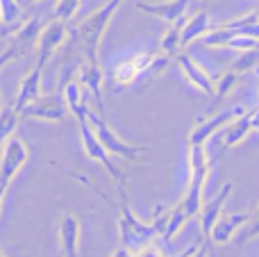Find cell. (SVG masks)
<instances>
[{
  "label": "cell",
  "instance_id": "9",
  "mask_svg": "<svg viewBox=\"0 0 259 257\" xmlns=\"http://www.w3.org/2000/svg\"><path fill=\"white\" fill-rule=\"evenodd\" d=\"M59 246H62L64 257H77L80 255V219L73 212H64L59 219Z\"/></svg>",
  "mask_w": 259,
  "mask_h": 257
},
{
  "label": "cell",
  "instance_id": "7",
  "mask_svg": "<svg viewBox=\"0 0 259 257\" xmlns=\"http://www.w3.org/2000/svg\"><path fill=\"white\" fill-rule=\"evenodd\" d=\"M152 55L155 53H139V55H132V57L123 59L114 66V82L118 87H127L132 84L137 77H141L143 73L148 71V64L152 62Z\"/></svg>",
  "mask_w": 259,
  "mask_h": 257
},
{
  "label": "cell",
  "instance_id": "4",
  "mask_svg": "<svg viewBox=\"0 0 259 257\" xmlns=\"http://www.w3.org/2000/svg\"><path fill=\"white\" fill-rule=\"evenodd\" d=\"M77 121H80V137H82V146H84V153L89 155L91 159L100 162L105 168H107V173L114 178V182H116L118 196H121V198H125V185H123V173L118 171V166L112 162V157H109V153L105 150V146L98 141V137H96V132L91 130V125H89V121H87V116L77 118Z\"/></svg>",
  "mask_w": 259,
  "mask_h": 257
},
{
  "label": "cell",
  "instance_id": "28",
  "mask_svg": "<svg viewBox=\"0 0 259 257\" xmlns=\"http://www.w3.org/2000/svg\"><path fill=\"white\" fill-rule=\"evenodd\" d=\"M134 255H137V257H166V255L161 253L159 248H157L155 244H148V246H143V248H139Z\"/></svg>",
  "mask_w": 259,
  "mask_h": 257
},
{
  "label": "cell",
  "instance_id": "10",
  "mask_svg": "<svg viewBox=\"0 0 259 257\" xmlns=\"http://www.w3.org/2000/svg\"><path fill=\"white\" fill-rule=\"evenodd\" d=\"M248 219H250V212H234V214H221L219 221L214 223V228H211V241L219 246L228 244L230 239H232L234 235H237L239 230H241L243 226L248 223Z\"/></svg>",
  "mask_w": 259,
  "mask_h": 257
},
{
  "label": "cell",
  "instance_id": "22",
  "mask_svg": "<svg viewBox=\"0 0 259 257\" xmlns=\"http://www.w3.org/2000/svg\"><path fill=\"white\" fill-rule=\"evenodd\" d=\"M255 237H259V205H255V207L250 209L248 223L237 232V244L241 246V244H246V241L255 239Z\"/></svg>",
  "mask_w": 259,
  "mask_h": 257
},
{
  "label": "cell",
  "instance_id": "27",
  "mask_svg": "<svg viewBox=\"0 0 259 257\" xmlns=\"http://www.w3.org/2000/svg\"><path fill=\"white\" fill-rule=\"evenodd\" d=\"M18 16V3L16 0H0V21L12 23Z\"/></svg>",
  "mask_w": 259,
  "mask_h": 257
},
{
  "label": "cell",
  "instance_id": "8",
  "mask_svg": "<svg viewBox=\"0 0 259 257\" xmlns=\"http://www.w3.org/2000/svg\"><path fill=\"white\" fill-rule=\"evenodd\" d=\"M232 189H234V182H225L214 198L202 200V207H200L198 217H200V228H202V235L205 237L211 235V228H214V223L219 221V217L223 214V205H225V200H228V196L232 194Z\"/></svg>",
  "mask_w": 259,
  "mask_h": 257
},
{
  "label": "cell",
  "instance_id": "34",
  "mask_svg": "<svg viewBox=\"0 0 259 257\" xmlns=\"http://www.w3.org/2000/svg\"><path fill=\"white\" fill-rule=\"evenodd\" d=\"M0 257H5V253H3V248H0Z\"/></svg>",
  "mask_w": 259,
  "mask_h": 257
},
{
  "label": "cell",
  "instance_id": "24",
  "mask_svg": "<svg viewBox=\"0 0 259 257\" xmlns=\"http://www.w3.org/2000/svg\"><path fill=\"white\" fill-rule=\"evenodd\" d=\"M16 121H18V112L14 109V105L0 112V144H5V139L12 135V130L16 127Z\"/></svg>",
  "mask_w": 259,
  "mask_h": 257
},
{
  "label": "cell",
  "instance_id": "25",
  "mask_svg": "<svg viewBox=\"0 0 259 257\" xmlns=\"http://www.w3.org/2000/svg\"><path fill=\"white\" fill-rule=\"evenodd\" d=\"M225 48L239 50V53H243V50H257L259 48V39H257V36H248V34L237 32V34H234L232 39L225 44Z\"/></svg>",
  "mask_w": 259,
  "mask_h": 257
},
{
  "label": "cell",
  "instance_id": "30",
  "mask_svg": "<svg viewBox=\"0 0 259 257\" xmlns=\"http://www.w3.org/2000/svg\"><path fill=\"white\" fill-rule=\"evenodd\" d=\"M109 257H137V255H134V250H130V248H125V246H121V248H116Z\"/></svg>",
  "mask_w": 259,
  "mask_h": 257
},
{
  "label": "cell",
  "instance_id": "12",
  "mask_svg": "<svg viewBox=\"0 0 259 257\" xmlns=\"http://www.w3.org/2000/svg\"><path fill=\"white\" fill-rule=\"evenodd\" d=\"M175 62H178V66L182 68V73H184V77H187L189 82H191L196 89H200L202 94H207V96H211L214 94V89H216V82L211 80L209 75H207L205 71H202L200 66H198L196 62H193L191 57H189L187 53H178L175 55Z\"/></svg>",
  "mask_w": 259,
  "mask_h": 257
},
{
  "label": "cell",
  "instance_id": "2",
  "mask_svg": "<svg viewBox=\"0 0 259 257\" xmlns=\"http://www.w3.org/2000/svg\"><path fill=\"white\" fill-rule=\"evenodd\" d=\"M84 116H87V121H89L91 130L98 137V141L105 146V150H107L109 155H116V157H123V159H137L139 155L148 150V146H132V144H127V141H123L118 135H114L112 127L105 123V118L98 116L96 112H91L89 107H87Z\"/></svg>",
  "mask_w": 259,
  "mask_h": 257
},
{
  "label": "cell",
  "instance_id": "26",
  "mask_svg": "<svg viewBox=\"0 0 259 257\" xmlns=\"http://www.w3.org/2000/svg\"><path fill=\"white\" fill-rule=\"evenodd\" d=\"M77 5H80V0H59L57 7H55V18H59V21H68V18L75 14Z\"/></svg>",
  "mask_w": 259,
  "mask_h": 257
},
{
  "label": "cell",
  "instance_id": "1",
  "mask_svg": "<svg viewBox=\"0 0 259 257\" xmlns=\"http://www.w3.org/2000/svg\"><path fill=\"white\" fill-rule=\"evenodd\" d=\"M114 207L118 209V237H121V246L134 250L137 253L139 248L152 244V241L159 237V230H157L155 223H143L137 214L130 209L127 198H121V203H114Z\"/></svg>",
  "mask_w": 259,
  "mask_h": 257
},
{
  "label": "cell",
  "instance_id": "29",
  "mask_svg": "<svg viewBox=\"0 0 259 257\" xmlns=\"http://www.w3.org/2000/svg\"><path fill=\"white\" fill-rule=\"evenodd\" d=\"M200 244H202V239H198V241H193V244H191V248H189V250H182V253H178V255H170V257H191V255L198 250V246H200Z\"/></svg>",
  "mask_w": 259,
  "mask_h": 257
},
{
  "label": "cell",
  "instance_id": "3",
  "mask_svg": "<svg viewBox=\"0 0 259 257\" xmlns=\"http://www.w3.org/2000/svg\"><path fill=\"white\" fill-rule=\"evenodd\" d=\"M123 0H109L105 7H100L98 12L94 14L91 18H87L80 27V39H82V46H84V53H87V59L89 62H98L96 59V50H98V44H100V36H103L105 27H107L109 18L112 14L118 9Z\"/></svg>",
  "mask_w": 259,
  "mask_h": 257
},
{
  "label": "cell",
  "instance_id": "5",
  "mask_svg": "<svg viewBox=\"0 0 259 257\" xmlns=\"http://www.w3.org/2000/svg\"><path fill=\"white\" fill-rule=\"evenodd\" d=\"M27 162V148L21 139H9L5 141L3 157H0V189L7 191L16 173Z\"/></svg>",
  "mask_w": 259,
  "mask_h": 257
},
{
  "label": "cell",
  "instance_id": "16",
  "mask_svg": "<svg viewBox=\"0 0 259 257\" xmlns=\"http://www.w3.org/2000/svg\"><path fill=\"white\" fill-rule=\"evenodd\" d=\"M80 84L89 87L94 94L96 103H98V112H103V71H100L98 62H89L87 59L80 66Z\"/></svg>",
  "mask_w": 259,
  "mask_h": 257
},
{
  "label": "cell",
  "instance_id": "32",
  "mask_svg": "<svg viewBox=\"0 0 259 257\" xmlns=\"http://www.w3.org/2000/svg\"><path fill=\"white\" fill-rule=\"evenodd\" d=\"M252 130H257V132H259V123H257V125H255V127H252Z\"/></svg>",
  "mask_w": 259,
  "mask_h": 257
},
{
  "label": "cell",
  "instance_id": "11",
  "mask_svg": "<svg viewBox=\"0 0 259 257\" xmlns=\"http://www.w3.org/2000/svg\"><path fill=\"white\" fill-rule=\"evenodd\" d=\"M66 39V21H53L44 32L39 34V64L36 66L44 68L46 62L50 59V55L62 46V41Z\"/></svg>",
  "mask_w": 259,
  "mask_h": 257
},
{
  "label": "cell",
  "instance_id": "20",
  "mask_svg": "<svg viewBox=\"0 0 259 257\" xmlns=\"http://www.w3.org/2000/svg\"><path fill=\"white\" fill-rule=\"evenodd\" d=\"M187 18H180V21L175 23H168V30L164 32V36H161L159 41V53L168 55V57H175V55L182 50V41H180V36H182V25Z\"/></svg>",
  "mask_w": 259,
  "mask_h": 257
},
{
  "label": "cell",
  "instance_id": "14",
  "mask_svg": "<svg viewBox=\"0 0 259 257\" xmlns=\"http://www.w3.org/2000/svg\"><path fill=\"white\" fill-rule=\"evenodd\" d=\"M191 0H164V3H157V5H146V3H139L137 7L141 12H148L152 16L161 18L166 23H175L187 14V7Z\"/></svg>",
  "mask_w": 259,
  "mask_h": 257
},
{
  "label": "cell",
  "instance_id": "31",
  "mask_svg": "<svg viewBox=\"0 0 259 257\" xmlns=\"http://www.w3.org/2000/svg\"><path fill=\"white\" fill-rule=\"evenodd\" d=\"M191 257H207V246L200 244V246H198V250H196V253H193Z\"/></svg>",
  "mask_w": 259,
  "mask_h": 257
},
{
  "label": "cell",
  "instance_id": "23",
  "mask_svg": "<svg viewBox=\"0 0 259 257\" xmlns=\"http://www.w3.org/2000/svg\"><path fill=\"white\" fill-rule=\"evenodd\" d=\"M257 66H259V50H243V53L232 62L230 71H234V73L241 75V73H248Z\"/></svg>",
  "mask_w": 259,
  "mask_h": 257
},
{
  "label": "cell",
  "instance_id": "15",
  "mask_svg": "<svg viewBox=\"0 0 259 257\" xmlns=\"http://www.w3.org/2000/svg\"><path fill=\"white\" fill-rule=\"evenodd\" d=\"M248 132H252V109L243 112L241 116H237L232 123L225 125V135H223V148H234L237 144H241L248 137Z\"/></svg>",
  "mask_w": 259,
  "mask_h": 257
},
{
  "label": "cell",
  "instance_id": "21",
  "mask_svg": "<svg viewBox=\"0 0 259 257\" xmlns=\"http://www.w3.org/2000/svg\"><path fill=\"white\" fill-rule=\"evenodd\" d=\"M239 77H241L239 73H234V71H230V68H228V73H225V75H221L219 80H216V89H214V94H211L214 98H211L209 107H207V114H211L221 103H223V98L234 89V84L239 82Z\"/></svg>",
  "mask_w": 259,
  "mask_h": 257
},
{
  "label": "cell",
  "instance_id": "6",
  "mask_svg": "<svg viewBox=\"0 0 259 257\" xmlns=\"http://www.w3.org/2000/svg\"><path fill=\"white\" fill-rule=\"evenodd\" d=\"M241 114H243V107H232V109H223V112L214 114V116H209L207 121H200V118H198L196 127L189 132V144H207L221 127L232 123L234 118L241 116Z\"/></svg>",
  "mask_w": 259,
  "mask_h": 257
},
{
  "label": "cell",
  "instance_id": "17",
  "mask_svg": "<svg viewBox=\"0 0 259 257\" xmlns=\"http://www.w3.org/2000/svg\"><path fill=\"white\" fill-rule=\"evenodd\" d=\"M209 30H211V25H209V16H207V12L193 14V16L187 18V21H184V25H182V36H180L182 48H184V46H189L191 41H198L202 34H207Z\"/></svg>",
  "mask_w": 259,
  "mask_h": 257
},
{
  "label": "cell",
  "instance_id": "19",
  "mask_svg": "<svg viewBox=\"0 0 259 257\" xmlns=\"http://www.w3.org/2000/svg\"><path fill=\"white\" fill-rule=\"evenodd\" d=\"M187 221H189V214H187V209H184L182 200H180L178 205L168 207V219H166V228H164V232H161V239H164L166 244L173 241L175 237L180 235V230L184 228Z\"/></svg>",
  "mask_w": 259,
  "mask_h": 257
},
{
  "label": "cell",
  "instance_id": "13",
  "mask_svg": "<svg viewBox=\"0 0 259 257\" xmlns=\"http://www.w3.org/2000/svg\"><path fill=\"white\" fill-rule=\"evenodd\" d=\"M21 114L25 116H36V118H46V121H62L66 118V107L57 96H48L41 100H32L30 105L21 109Z\"/></svg>",
  "mask_w": 259,
  "mask_h": 257
},
{
  "label": "cell",
  "instance_id": "18",
  "mask_svg": "<svg viewBox=\"0 0 259 257\" xmlns=\"http://www.w3.org/2000/svg\"><path fill=\"white\" fill-rule=\"evenodd\" d=\"M39 82H41V68L36 66L34 71L21 82V91H18V98H16V103H14L16 112H21L25 105H30L32 100L39 98Z\"/></svg>",
  "mask_w": 259,
  "mask_h": 257
},
{
  "label": "cell",
  "instance_id": "33",
  "mask_svg": "<svg viewBox=\"0 0 259 257\" xmlns=\"http://www.w3.org/2000/svg\"><path fill=\"white\" fill-rule=\"evenodd\" d=\"M255 12H257V21H259V7H257V9H255Z\"/></svg>",
  "mask_w": 259,
  "mask_h": 257
}]
</instances>
